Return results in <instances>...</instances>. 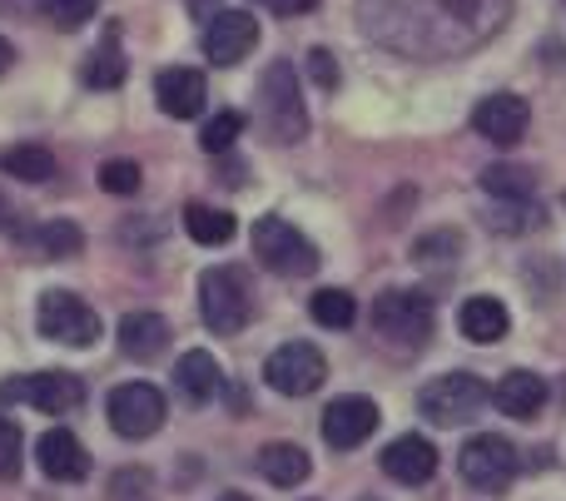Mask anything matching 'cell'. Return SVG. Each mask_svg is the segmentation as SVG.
Returning <instances> with one entry per match:
<instances>
[{"instance_id":"cell-16","label":"cell","mask_w":566,"mask_h":501,"mask_svg":"<svg viewBox=\"0 0 566 501\" xmlns=\"http://www.w3.org/2000/svg\"><path fill=\"white\" fill-rule=\"evenodd\" d=\"M155 99H159V109H165L169 119H195V115H205V99H209V85H205V75L199 70H165V75L155 79Z\"/></svg>"},{"instance_id":"cell-19","label":"cell","mask_w":566,"mask_h":501,"mask_svg":"<svg viewBox=\"0 0 566 501\" xmlns=\"http://www.w3.org/2000/svg\"><path fill=\"white\" fill-rule=\"evenodd\" d=\"M492 403H497L507 417H522V423H527V417H537L542 403H547V383H542L537 373H527V367H517V373H507L497 383Z\"/></svg>"},{"instance_id":"cell-21","label":"cell","mask_w":566,"mask_h":501,"mask_svg":"<svg viewBox=\"0 0 566 501\" xmlns=\"http://www.w3.org/2000/svg\"><path fill=\"white\" fill-rule=\"evenodd\" d=\"M175 387H179V397H185V403H195V407L214 403V393H219V363L205 353V348H195V353L179 358Z\"/></svg>"},{"instance_id":"cell-37","label":"cell","mask_w":566,"mask_h":501,"mask_svg":"<svg viewBox=\"0 0 566 501\" xmlns=\"http://www.w3.org/2000/svg\"><path fill=\"white\" fill-rule=\"evenodd\" d=\"M363 501H378V497H363Z\"/></svg>"},{"instance_id":"cell-17","label":"cell","mask_w":566,"mask_h":501,"mask_svg":"<svg viewBox=\"0 0 566 501\" xmlns=\"http://www.w3.org/2000/svg\"><path fill=\"white\" fill-rule=\"evenodd\" d=\"M169 348V323L159 313H125L119 318V353L135 363H155Z\"/></svg>"},{"instance_id":"cell-20","label":"cell","mask_w":566,"mask_h":501,"mask_svg":"<svg viewBox=\"0 0 566 501\" xmlns=\"http://www.w3.org/2000/svg\"><path fill=\"white\" fill-rule=\"evenodd\" d=\"M458 328H462V338H472V343H497V338H507L512 318H507V308H502V298L478 294L462 303Z\"/></svg>"},{"instance_id":"cell-2","label":"cell","mask_w":566,"mask_h":501,"mask_svg":"<svg viewBox=\"0 0 566 501\" xmlns=\"http://www.w3.org/2000/svg\"><path fill=\"white\" fill-rule=\"evenodd\" d=\"M249 313H254V294H249V278L239 268H209L199 278V318H205L209 333H239Z\"/></svg>"},{"instance_id":"cell-4","label":"cell","mask_w":566,"mask_h":501,"mask_svg":"<svg viewBox=\"0 0 566 501\" xmlns=\"http://www.w3.org/2000/svg\"><path fill=\"white\" fill-rule=\"evenodd\" d=\"M254 254L264 258V268L279 274V278H303V274L318 268V248H313L308 238L279 214H269V218L254 224Z\"/></svg>"},{"instance_id":"cell-12","label":"cell","mask_w":566,"mask_h":501,"mask_svg":"<svg viewBox=\"0 0 566 501\" xmlns=\"http://www.w3.org/2000/svg\"><path fill=\"white\" fill-rule=\"evenodd\" d=\"M373 427H378V403H373V397H338V403H328V413H323V443L348 452V447L368 443Z\"/></svg>"},{"instance_id":"cell-33","label":"cell","mask_w":566,"mask_h":501,"mask_svg":"<svg viewBox=\"0 0 566 501\" xmlns=\"http://www.w3.org/2000/svg\"><path fill=\"white\" fill-rule=\"evenodd\" d=\"M308 75H313V85H318V89L338 85V65H333L328 50H313V55H308Z\"/></svg>"},{"instance_id":"cell-28","label":"cell","mask_w":566,"mask_h":501,"mask_svg":"<svg viewBox=\"0 0 566 501\" xmlns=\"http://www.w3.org/2000/svg\"><path fill=\"white\" fill-rule=\"evenodd\" d=\"M239 135H244V115H239V109H224V115H214V119L205 125L199 145H205L209 154H224V149H234Z\"/></svg>"},{"instance_id":"cell-10","label":"cell","mask_w":566,"mask_h":501,"mask_svg":"<svg viewBox=\"0 0 566 501\" xmlns=\"http://www.w3.org/2000/svg\"><path fill=\"white\" fill-rule=\"evenodd\" d=\"M0 397L60 417V413H75V407L85 403V383H80L75 373H35V377H15V383H6Z\"/></svg>"},{"instance_id":"cell-14","label":"cell","mask_w":566,"mask_h":501,"mask_svg":"<svg viewBox=\"0 0 566 501\" xmlns=\"http://www.w3.org/2000/svg\"><path fill=\"white\" fill-rule=\"evenodd\" d=\"M382 472H388L392 482H402V487L432 482V472H438V447H432L428 437H418V433L398 437V443L382 447Z\"/></svg>"},{"instance_id":"cell-13","label":"cell","mask_w":566,"mask_h":501,"mask_svg":"<svg viewBox=\"0 0 566 501\" xmlns=\"http://www.w3.org/2000/svg\"><path fill=\"white\" fill-rule=\"evenodd\" d=\"M35 457H40V472H45L50 482H85L90 477L85 443H80L75 433H65V427H50V433L35 443Z\"/></svg>"},{"instance_id":"cell-38","label":"cell","mask_w":566,"mask_h":501,"mask_svg":"<svg viewBox=\"0 0 566 501\" xmlns=\"http://www.w3.org/2000/svg\"><path fill=\"white\" fill-rule=\"evenodd\" d=\"M562 6H566V0H562Z\"/></svg>"},{"instance_id":"cell-15","label":"cell","mask_w":566,"mask_h":501,"mask_svg":"<svg viewBox=\"0 0 566 501\" xmlns=\"http://www.w3.org/2000/svg\"><path fill=\"white\" fill-rule=\"evenodd\" d=\"M472 125H478L482 139H492V145H517L522 135H527L532 125V109L522 95H492L478 105V115H472Z\"/></svg>"},{"instance_id":"cell-24","label":"cell","mask_w":566,"mask_h":501,"mask_svg":"<svg viewBox=\"0 0 566 501\" xmlns=\"http://www.w3.org/2000/svg\"><path fill=\"white\" fill-rule=\"evenodd\" d=\"M0 169L10 179H25V184H45V179H55V154L45 145H15L0 154Z\"/></svg>"},{"instance_id":"cell-23","label":"cell","mask_w":566,"mask_h":501,"mask_svg":"<svg viewBox=\"0 0 566 501\" xmlns=\"http://www.w3.org/2000/svg\"><path fill=\"white\" fill-rule=\"evenodd\" d=\"M185 228H189V238L205 244V248H219V244H229V238L239 234L234 214H229V209H209V204H189L185 209Z\"/></svg>"},{"instance_id":"cell-7","label":"cell","mask_w":566,"mask_h":501,"mask_svg":"<svg viewBox=\"0 0 566 501\" xmlns=\"http://www.w3.org/2000/svg\"><path fill=\"white\" fill-rule=\"evenodd\" d=\"M458 467H462V482L468 487H478V492H502V487L512 482V472H517V447L497 433H478L462 447Z\"/></svg>"},{"instance_id":"cell-25","label":"cell","mask_w":566,"mask_h":501,"mask_svg":"<svg viewBox=\"0 0 566 501\" xmlns=\"http://www.w3.org/2000/svg\"><path fill=\"white\" fill-rule=\"evenodd\" d=\"M313 323H323V328H353V318H358V303H353V294H343V288H318L313 294Z\"/></svg>"},{"instance_id":"cell-30","label":"cell","mask_w":566,"mask_h":501,"mask_svg":"<svg viewBox=\"0 0 566 501\" xmlns=\"http://www.w3.org/2000/svg\"><path fill=\"white\" fill-rule=\"evenodd\" d=\"M95 6L99 0H40V10L50 15V25H60V30L90 25V20H95Z\"/></svg>"},{"instance_id":"cell-8","label":"cell","mask_w":566,"mask_h":501,"mask_svg":"<svg viewBox=\"0 0 566 501\" xmlns=\"http://www.w3.org/2000/svg\"><path fill=\"white\" fill-rule=\"evenodd\" d=\"M109 427L129 443H145L165 427V393L149 383H125L109 393Z\"/></svg>"},{"instance_id":"cell-27","label":"cell","mask_w":566,"mask_h":501,"mask_svg":"<svg viewBox=\"0 0 566 501\" xmlns=\"http://www.w3.org/2000/svg\"><path fill=\"white\" fill-rule=\"evenodd\" d=\"M85 79L95 89H115L119 79H125V50L109 40V45H99L95 55H90V65H85Z\"/></svg>"},{"instance_id":"cell-32","label":"cell","mask_w":566,"mask_h":501,"mask_svg":"<svg viewBox=\"0 0 566 501\" xmlns=\"http://www.w3.org/2000/svg\"><path fill=\"white\" fill-rule=\"evenodd\" d=\"M20 457H25V437L10 417H0V482H15L20 477Z\"/></svg>"},{"instance_id":"cell-6","label":"cell","mask_w":566,"mask_h":501,"mask_svg":"<svg viewBox=\"0 0 566 501\" xmlns=\"http://www.w3.org/2000/svg\"><path fill=\"white\" fill-rule=\"evenodd\" d=\"M373 328L392 343H428L432 333V298L418 288H392L373 303Z\"/></svg>"},{"instance_id":"cell-1","label":"cell","mask_w":566,"mask_h":501,"mask_svg":"<svg viewBox=\"0 0 566 501\" xmlns=\"http://www.w3.org/2000/svg\"><path fill=\"white\" fill-rule=\"evenodd\" d=\"M259 115H264V129L274 145H298L303 129H308V115H303V89H298V70L293 60H274L259 79Z\"/></svg>"},{"instance_id":"cell-11","label":"cell","mask_w":566,"mask_h":501,"mask_svg":"<svg viewBox=\"0 0 566 501\" xmlns=\"http://www.w3.org/2000/svg\"><path fill=\"white\" fill-rule=\"evenodd\" d=\"M259 45V20L249 10H219L205 25V55L214 65H239Z\"/></svg>"},{"instance_id":"cell-36","label":"cell","mask_w":566,"mask_h":501,"mask_svg":"<svg viewBox=\"0 0 566 501\" xmlns=\"http://www.w3.org/2000/svg\"><path fill=\"white\" fill-rule=\"evenodd\" d=\"M219 501H254V497H244V492H224Z\"/></svg>"},{"instance_id":"cell-5","label":"cell","mask_w":566,"mask_h":501,"mask_svg":"<svg viewBox=\"0 0 566 501\" xmlns=\"http://www.w3.org/2000/svg\"><path fill=\"white\" fill-rule=\"evenodd\" d=\"M482 403H488V387H482L478 373H448V377H438V383L422 387V397H418L422 417L438 423V427L468 423V417H478Z\"/></svg>"},{"instance_id":"cell-35","label":"cell","mask_w":566,"mask_h":501,"mask_svg":"<svg viewBox=\"0 0 566 501\" xmlns=\"http://www.w3.org/2000/svg\"><path fill=\"white\" fill-rule=\"evenodd\" d=\"M10 218H15V214H10V199H6V194H0V228H6V224H10Z\"/></svg>"},{"instance_id":"cell-31","label":"cell","mask_w":566,"mask_h":501,"mask_svg":"<svg viewBox=\"0 0 566 501\" xmlns=\"http://www.w3.org/2000/svg\"><path fill=\"white\" fill-rule=\"evenodd\" d=\"M95 179H99V189H105V194H135V189H139V164H135V159H105Z\"/></svg>"},{"instance_id":"cell-9","label":"cell","mask_w":566,"mask_h":501,"mask_svg":"<svg viewBox=\"0 0 566 501\" xmlns=\"http://www.w3.org/2000/svg\"><path fill=\"white\" fill-rule=\"evenodd\" d=\"M323 377H328V363H323V353L313 343H283L279 353L264 363V383L274 387V393H283V397L318 393Z\"/></svg>"},{"instance_id":"cell-29","label":"cell","mask_w":566,"mask_h":501,"mask_svg":"<svg viewBox=\"0 0 566 501\" xmlns=\"http://www.w3.org/2000/svg\"><path fill=\"white\" fill-rule=\"evenodd\" d=\"M492 228H507V234H527V228L542 224V209L532 204V199H502L497 218H488Z\"/></svg>"},{"instance_id":"cell-34","label":"cell","mask_w":566,"mask_h":501,"mask_svg":"<svg viewBox=\"0 0 566 501\" xmlns=\"http://www.w3.org/2000/svg\"><path fill=\"white\" fill-rule=\"evenodd\" d=\"M10 65H15V45H10V40L6 35H0V75H6V70Z\"/></svg>"},{"instance_id":"cell-26","label":"cell","mask_w":566,"mask_h":501,"mask_svg":"<svg viewBox=\"0 0 566 501\" xmlns=\"http://www.w3.org/2000/svg\"><path fill=\"white\" fill-rule=\"evenodd\" d=\"M482 189L497 199H532V169L522 164H492L482 169Z\"/></svg>"},{"instance_id":"cell-3","label":"cell","mask_w":566,"mask_h":501,"mask_svg":"<svg viewBox=\"0 0 566 501\" xmlns=\"http://www.w3.org/2000/svg\"><path fill=\"white\" fill-rule=\"evenodd\" d=\"M35 328H40V338H50V343L95 348V338H99V313L85 303V298L65 294V288H50V294H40Z\"/></svg>"},{"instance_id":"cell-18","label":"cell","mask_w":566,"mask_h":501,"mask_svg":"<svg viewBox=\"0 0 566 501\" xmlns=\"http://www.w3.org/2000/svg\"><path fill=\"white\" fill-rule=\"evenodd\" d=\"M20 248H30L40 264H55V258H75L80 248H85V234H80L70 218H45V224L20 234Z\"/></svg>"},{"instance_id":"cell-22","label":"cell","mask_w":566,"mask_h":501,"mask_svg":"<svg viewBox=\"0 0 566 501\" xmlns=\"http://www.w3.org/2000/svg\"><path fill=\"white\" fill-rule=\"evenodd\" d=\"M259 472L274 487H298L303 477H308V452L293 443H269L264 452H259Z\"/></svg>"}]
</instances>
